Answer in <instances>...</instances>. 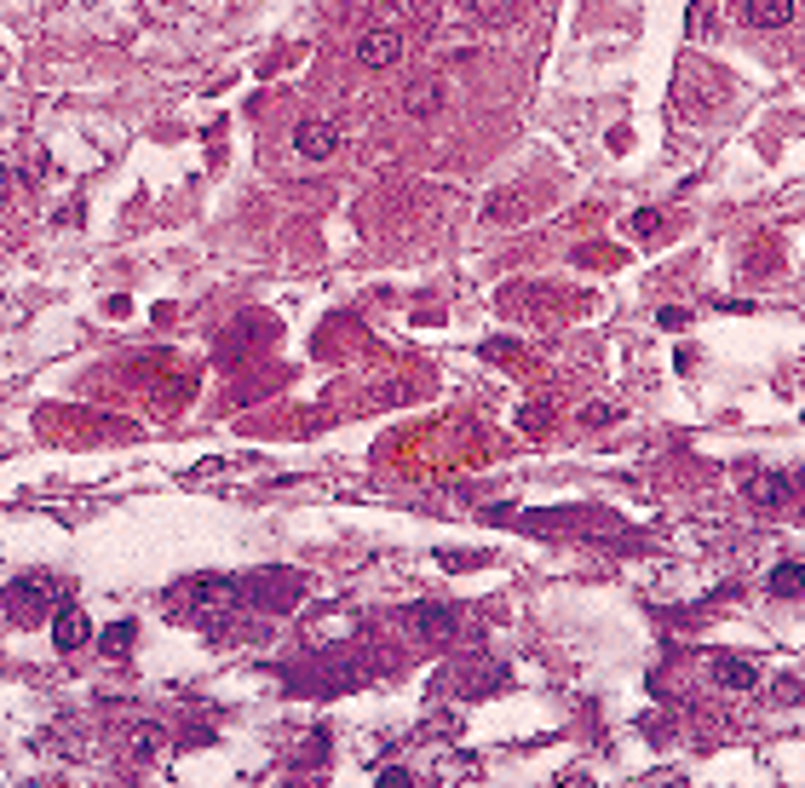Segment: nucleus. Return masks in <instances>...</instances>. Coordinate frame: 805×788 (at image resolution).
<instances>
[{
    "mask_svg": "<svg viewBox=\"0 0 805 788\" xmlns=\"http://www.w3.org/2000/svg\"><path fill=\"white\" fill-rule=\"evenodd\" d=\"M64 599V581L58 576H18L6 587V616L18 622V616H41V610H58Z\"/></svg>",
    "mask_w": 805,
    "mask_h": 788,
    "instance_id": "1",
    "label": "nucleus"
},
{
    "mask_svg": "<svg viewBox=\"0 0 805 788\" xmlns=\"http://www.w3.org/2000/svg\"><path fill=\"white\" fill-rule=\"evenodd\" d=\"M294 150L305 156V162H328V156L340 150V127H334V121H322V116L299 121V127H294Z\"/></svg>",
    "mask_w": 805,
    "mask_h": 788,
    "instance_id": "2",
    "label": "nucleus"
},
{
    "mask_svg": "<svg viewBox=\"0 0 805 788\" xmlns=\"http://www.w3.org/2000/svg\"><path fill=\"white\" fill-rule=\"evenodd\" d=\"M52 645H58V656H75V650L92 645V627L81 616V604H58L52 610Z\"/></svg>",
    "mask_w": 805,
    "mask_h": 788,
    "instance_id": "3",
    "label": "nucleus"
},
{
    "mask_svg": "<svg viewBox=\"0 0 805 788\" xmlns=\"http://www.w3.org/2000/svg\"><path fill=\"white\" fill-rule=\"evenodd\" d=\"M397 58H403V35H397V29H368L363 41H357V64H363V70H391V64H397Z\"/></svg>",
    "mask_w": 805,
    "mask_h": 788,
    "instance_id": "4",
    "label": "nucleus"
},
{
    "mask_svg": "<svg viewBox=\"0 0 805 788\" xmlns=\"http://www.w3.org/2000/svg\"><path fill=\"white\" fill-rule=\"evenodd\" d=\"M443 75H414L409 87H403V110H409L414 121H432L437 110H443Z\"/></svg>",
    "mask_w": 805,
    "mask_h": 788,
    "instance_id": "5",
    "label": "nucleus"
},
{
    "mask_svg": "<svg viewBox=\"0 0 805 788\" xmlns=\"http://www.w3.org/2000/svg\"><path fill=\"white\" fill-rule=\"evenodd\" d=\"M161 742H167V737H161L156 719H133V725L121 731V754L144 765V760H156V754H161Z\"/></svg>",
    "mask_w": 805,
    "mask_h": 788,
    "instance_id": "6",
    "label": "nucleus"
},
{
    "mask_svg": "<svg viewBox=\"0 0 805 788\" xmlns=\"http://www.w3.org/2000/svg\"><path fill=\"white\" fill-rule=\"evenodd\" d=\"M708 673L725 685V691H754V685H759V668H754V662L725 656V650H719V656H708Z\"/></svg>",
    "mask_w": 805,
    "mask_h": 788,
    "instance_id": "7",
    "label": "nucleus"
},
{
    "mask_svg": "<svg viewBox=\"0 0 805 788\" xmlns=\"http://www.w3.org/2000/svg\"><path fill=\"white\" fill-rule=\"evenodd\" d=\"M483 219H489V225H524V219H529V196H524V190H495V196L483 202Z\"/></svg>",
    "mask_w": 805,
    "mask_h": 788,
    "instance_id": "8",
    "label": "nucleus"
},
{
    "mask_svg": "<svg viewBox=\"0 0 805 788\" xmlns=\"http://www.w3.org/2000/svg\"><path fill=\"white\" fill-rule=\"evenodd\" d=\"M742 495H748L754 507L777 512L782 501H788V478H782V472H754V478H748V489H742Z\"/></svg>",
    "mask_w": 805,
    "mask_h": 788,
    "instance_id": "9",
    "label": "nucleus"
},
{
    "mask_svg": "<svg viewBox=\"0 0 805 788\" xmlns=\"http://www.w3.org/2000/svg\"><path fill=\"white\" fill-rule=\"evenodd\" d=\"M748 24L754 29H788L794 24V0H748Z\"/></svg>",
    "mask_w": 805,
    "mask_h": 788,
    "instance_id": "10",
    "label": "nucleus"
},
{
    "mask_svg": "<svg viewBox=\"0 0 805 788\" xmlns=\"http://www.w3.org/2000/svg\"><path fill=\"white\" fill-rule=\"evenodd\" d=\"M702 75H708V70H690L685 81H679V93H685V104H690V110H702V104H719V98L731 93L725 81H702Z\"/></svg>",
    "mask_w": 805,
    "mask_h": 788,
    "instance_id": "11",
    "label": "nucleus"
},
{
    "mask_svg": "<svg viewBox=\"0 0 805 788\" xmlns=\"http://www.w3.org/2000/svg\"><path fill=\"white\" fill-rule=\"evenodd\" d=\"M472 18H478L483 29L512 24V18H518V0H472Z\"/></svg>",
    "mask_w": 805,
    "mask_h": 788,
    "instance_id": "12",
    "label": "nucleus"
},
{
    "mask_svg": "<svg viewBox=\"0 0 805 788\" xmlns=\"http://www.w3.org/2000/svg\"><path fill=\"white\" fill-rule=\"evenodd\" d=\"M771 593H777V599H800L805 593V564H777V570H771Z\"/></svg>",
    "mask_w": 805,
    "mask_h": 788,
    "instance_id": "13",
    "label": "nucleus"
},
{
    "mask_svg": "<svg viewBox=\"0 0 805 788\" xmlns=\"http://www.w3.org/2000/svg\"><path fill=\"white\" fill-rule=\"evenodd\" d=\"M138 622H115V627H104V633H98V645H104V656H133V633Z\"/></svg>",
    "mask_w": 805,
    "mask_h": 788,
    "instance_id": "14",
    "label": "nucleus"
},
{
    "mask_svg": "<svg viewBox=\"0 0 805 788\" xmlns=\"http://www.w3.org/2000/svg\"><path fill=\"white\" fill-rule=\"evenodd\" d=\"M518 426H524L529 438H541V432L552 426V403H529L524 415H518Z\"/></svg>",
    "mask_w": 805,
    "mask_h": 788,
    "instance_id": "15",
    "label": "nucleus"
},
{
    "mask_svg": "<svg viewBox=\"0 0 805 788\" xmlns=\"http://www.w3.org/2000/svg\"><path fill=\"white\" fill-rule=\"evenodd\" d=\"M621 420V403H587L581 409V426H616Z\"/></svg>",
    "mask_w": 805,
    "mask_h": 788,
    "instance_id": "16",
    "label": "nucleus"
},
{
    "mask_svg": "<svg viewBox=\"0 0 805 788\" xmlns=\"http://www.w3.org/2000/svg\"><path fill=\"white\" fill-rule=\"evenodd\" d=\"M656 231H662V213H656V208L633 213V236H656Z\"/></svg>",
    "mask_w": 805,
    "mask_h": 788,
    "instance_id": "17",
    "label": "nucleus"
},
{
    "mask_svg": "<svg viewBox=\"0 0 805 788\" xmlns=\"http://www.w3.org/2000/svg\"><path fill=\"white\" fill-rule=\"evenodd\" d=\"M656 323L679 334V328H690V311H685V305H662V317H656Z\"/></svg>",
    "mask_w": 805,
    "mask_h": 788,
    "instance_id": "18",
    "label": "nucleus"
},
{
    "mask_svg": "<svg viewBox=\"0 0 805 788\" xmlns=\"http://www.w3.org/2000/svg\"><path fill=\"white\" fill-rule=\"evenodd\" d=\"M581 265H621L616 248H581Z\"/></svg>",
    "mask_w": 805,
    "mask_h": 788,
    "instance_id": "19",
    "label": "nucleus"
},
{
    "mask_svg": "<svg viewBox=\"0 0 805 788\" xmlns=\"http://www.w3.org/2000/svg\"><path fill=\"white\" fill-rule=\"evenodd\" d=\"M374 788H414V777H409V771H397V765H391V771H380V777H374Z\"/></svg>",
    "mask_w": 805,
    "mask_h": 788,
    "instance_id": "20",
    "label": "nucleus"
},
{
    "mask_svg": "<svg viewBox=\"0 0 805 788\" xmlns=\"http://www.w3.org/2000/svg\"><path fill=\"white\" fill-rule=\"evenodd\" d=\"M771 696H777V702H800V679H777V691H771Z\"/></svg>",
    "mask_w": 805,
    "mask_h": 788,
    "instance_id": "21",
    "label": "nucleus"
}]
</instances>
